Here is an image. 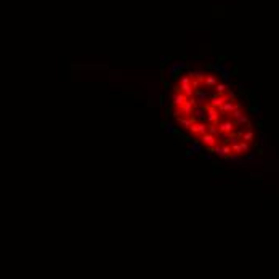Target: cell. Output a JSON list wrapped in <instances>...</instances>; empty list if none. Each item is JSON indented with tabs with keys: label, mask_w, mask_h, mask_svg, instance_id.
Wrapping results in <instances>:
<instances>
[{
	"label": "cell",
	"mask_w": 279,
	"mask_h": 279,
	"mask_svg": "<svg viewBox=\"0 0 279 279\" xmlns=\"http://www.w3.org/2000/svg\"><path fill=\"white\" fill-rule=\"evenodd\" d=\"M173 117L180 129L220 159L247 157L257 143V130L244 98L207 71H189L173 87Z\"/></svg>",
	"instance_id": "6da1fadb"
}]
</instances>
